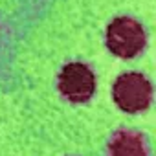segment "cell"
<instances>
[{
  "label": "cell",
  "instance_id": "6da1fadb",
  "mask_svg": "<svg viewBox=\"0 0 156 156\" xmlns=\"http://www.w3.org/2000/svg\"><path fill=\"white\" fill-rule=\"evenodd\" d=\"M145 41L147 39L141 24L129 17L114 19L107 30V46L114 55L121 59H132L141 53Z\"/></svg>",
  "mask_w": 156,
  "mask_h": 156
},
{
  "label": "cell",
  "instance_id": "7a4b0ae2",
  "mask_svg": "<svg viewBox=\"0 0 156 156\" xmlns=\"http://www.w3.org/2000/svg\"><path fill=\"white\" fill-rule=\"evenodd\" d=\"M112 96H114L116 105L121 110L136 114V112L145 110L151 105L152 87L145 75L138 72H129L116 79L112 87Z\"/></svg>",
  "mask_w": 156,
  "mask_h": 156
},
{
  "label": "cell",
  "instance_id": "3957f363",
  "mask_svg": "<svg viewBox=\"0 0 156 156\" xmlns=\"http://www.w3.org/2000/svg\"><path fill=\"white\" fill-rule=\"evenodd\" d=\"M59 90L72 103H85L96 92V75L83 62H68L59 73Z\"/></svg>",
  "mask_w": 156,
  "mask_h": 156
},
{
  "label": "cell",
  "instance_id": "277c9868",
  "mask_svg": "<svg viewBox=\"0 0 156 156\" xmlns=\"http://www.w3.org/2000/svg\"><path fill=\"white\" fill-rule=\"evenodd\" d=\"M110 156H147L143 136L134 130H119L110 141Z\"/></svg>",
  "mask_w": 156,
  "mask_h": 156
}]
</instances>
